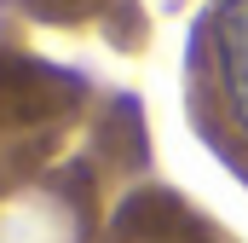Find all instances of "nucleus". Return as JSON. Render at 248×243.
Segmentation results:
<instances>
[{"label": "nucleus", "mask_w": 248, "mask_h": 243, "mask_svg": "<svg viewBox=\"0 0 248 243\" xmlns=\"http://www.w3.org/2000/svg\"><path fill=\"white\" fill-rule=\"evenodd\" d=\"M214 75L237 127L248 133V0H219L214 12Z\"/></svg>", "instance_id": "1"}]
</instances>
